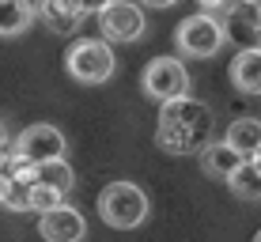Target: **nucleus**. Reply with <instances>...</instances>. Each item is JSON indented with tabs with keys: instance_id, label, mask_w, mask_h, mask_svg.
<instances>
[{
	"instance_id": "nucleus-23",
	"label": "nucleus",
	"mask_w": 261,
	"mask_h": 242,
	"mask_svg": "<svg viewBox=\"0 0 261 242\" xmlns=\"http://www.w3.org/2000/svg\"><path fill=\"white\" fill-rule=\"evenodd\" d=\"M254 242H261V231H257V235H254Z\"/></svg>"
},
{
	"instance_id": "nucleus-11",
	"label": "nucleus",
	"mask_w": 261,
	"mask_h": 242,
	"mask_svg": "<svg viewBox=\"0 0 261 242\" xmlns=\"http://www.w3.org/2000/svg\"><path fill=\"white\" fill-rule=\"evenodd\" d=\"M38 19V8L31 0H0V38H19Z\"/></svg>"
},
{
	"instance_id": "nucleus-10",
	"label": "nucleus",
	"mask_w": 261,
	"mask_h": 242,
	"mask_svg": "<svg viewBox=\"0 0 261 242\" xmlns=\"http://www.w3.org/2000/svg\"><path fill=\"white\" fill-rule=\"evenodd\" d=\"M231 84L242 95H261V46L239 49V57L231 61Z\"/></svg>"
},
{
	"instance_id": "nucleus-22",
	"label": "nucleus",
	"mask_w": 261,
	"mask_h": 242,
	"mask_svg": "<svg viewBox=\"0 0 261 242\" xmlns=\"http://www.w3.org/2000/svg\"><path fill=\"white\" fill-rule=\"evenodd\" d=\"M0 144H8V132H4V121H0Z\"/></svg>"
},
{
	"instance_id": "nucleus-15",
	"label": "nucleus",
	"mask_w": 261,
	"mask_h": 242,
	"mask_svg": "<svg viewBox=\"0 0 261 242\" xmlns=\"http://www.w3.org/2000/svg\"><path fill=\"white\" fill-rule=\"evenodd\" d=\"M227 190L235 193L239 201H261V170L246 159V163L227 178Z\"/></svg>"
},
{
	"instance_id": "nucleus-13",
	"label": "nucleus",
	"mask_w": 261,
	"mask_h": 242,
	"mask_svg": "<svg viewBox=\"0 0 261 242\" xmlns=\"http://www.w3.org/2000/svg\"><path fill=\"white\" fill-rule=\"evenodd\" d=\"M223 140L250 159V155L261 148V121H257V118H239V121H231V125H227V137H223Z\"/></svg>"
},
{
	"instance_id": "nucleus-9",
	"label": "nucleus",
	"mask_w": 261,
	"mask_h": 242,
	"mask_svg": "<svg viewBox=\"0 0 261 242\" xmlns=\"http://www.w3.org/2000/svg\"><path fill=\"white\" fill-rule=\"evenodd\" d=\"M246 163V155L242 151H235L227 144V140H212V144H204L201 148V170L208 178H220V182H227L235 170Z\"/></svg>"
},
{
	"instance_id": "nucleus-16",
	"label": "nucleus",
	"mask_w": 261,
	"mask_h": 242,
	"mask_svg": "<svg viewBox=\"0 0 261 242\" xmlns=\"http://www.w3.org/2000/svg\"><path fill=\"white\" fill-rule=\"evenodd\" d=\"M57 204H65V193L53 190V185L34 182V185H31V193H27V208H31V212H42V216H46V212H53Z\"/></svg>"
},
{
	"instance_id": "nucleus-7",
	"label": "nucleus",
	"mask_w": 261,
	"mask_h": 242,
	"mask_svg": "<svg viewBox=\"0 0 261 242\" xmlns=\"http://www.w3.org/2000/svg\"><path fill=\"white\" fill-rule=\"evenodd\" d=\"M98 31H102L106 42H137L144 31H148V19H144L140 4H129V0H114L110 8L98 12Z\"/></svg>"
},
{
	"instance_id": "nucleus-24",
	"label": "nucleus",
	"mask_w": 261,
	"mask_h": 242,
	"mask_svg": "<svg viewBox=\"0 0 261 242\" xmlns=\"http://www.w3.org/2000/svg\"><path fill=\"white\" fill-rule=\"evenodd\" d=\"M257 46H261V42H257Z\"/></svg>"
},
{
	"instance_id": "nucleus-17",
	"label": "nucleus",
	"mask_w": 261,
	"mask_h": 242,
	"mask_svg": "<svg viewBox=\"0 0 261 242\" xmlns=\"http://www.w3.org/2000/svg\"><path fill=\"white\" fill-rule=\"evenodd\" d=\"M68 4L76 8L80 15H98V12H102V8H110L114 0H68Z\"/></svg>"
},
{
	"instance_id": "nucleus-1",
	"label": "nucleus",
	"mask_w": 261,
	"mask_h": 242,
	"mask_svg": "<svg viewBox=\"0 0 261 242\" xmlns=\"http://www.w3.org/2000/svg\"><path fill=\"white\" fill-rule=\"evenodd\" d=\"M212 110L197 98L182 95L159 102V129H155V144L170 151V155H186V151H201L204 144H212Z\"/></svg>"
},
{
	"instance_id": "nucleus-2",
	"label": "nucleus",
	"mask_w": 261,
	"mask_h": 242,
	"mask_svg": "<svg viewBox=\"0 0 261 242\" xmlns=\"http://www.w3.org/2000/svg\"><path fill=\"white\" fill-rule=\"evenodd\" d=\"M98 216L118 231H133L148 220V193L137 182H110L98 193Z\"/></svg>"
},
{
	"instance_id": "nucleus-6",
	"label": "nucleus",
	"mask_w": 261,
	"mask_h": 242,
	"mask_svg": "<svg viewBox=\"0 0 261 242\" xmlns=\"http://www.w3.org/2000/svg\"><path fill=\"white\" fill-rule=\"evenodd\" d=\"M68 151V140L57 125H27V129L15 137V155L27 159V163H46V159H61Z\"/></svg>"
},
{
	"instance_id": "nucleus-8",
	"label": "nucleus",
	"mask_w": 261,
	"mask_h": 242,
	"mask_svg": "<svg viewBox=\"0 0 261 242\" xmlns=\"http://www.w3.org/2000/svg\"><path fill=\"white\" fill-rule=\"evenodd\" d=\"M38 235L46 242H80L87 235V220L72 204H57L53 212H46L38 220Z\"/></svg>"
},
{
	"instance_id": "nucleus-21",
	"label": "nucleus",
	"mask_w": 261,
	"mask_h": 242,
	"mask_svg": "<svg viewBox=\"0 0 261 242\" xmlns=\"http://www.w3.org/2000/svg\"><path fill=\"white\" fill-rule=\"evenodd\" d=\"M250 163H254V167H257V170H261V148H257V151H254V155H250Z\"/></svg>"
},
{
	"instance_id": "nucleus-18",
	"label": "nucleus",
	"mask_w": 261,
	"mask_h": 242,
	"mask_svg": "<svg viewBox=\"0 0 261 242\" xmlns=\"http://www.w3.org/2000/svg\"><path fill=\"white\" fill-rule=\"evenodd\" d=\"M246 0H201V8L204 12H223V15H231L235 8H242Z\"/></svg>"
},
{
	"instance_id": "nucleus-3",
	"label": "nucleus",
	"mask_w": 261,
	"mask_h": 242,
	"mask_svg": "<svg viewBox=\"0 0 261 242\" xmlns=\"http://www.w3.org/2000/svg\"><path fill=\"white\" fill-rule=\"evenodd\" d=\"M65 68L76 84H106L118 68V57L106 38H80L65 49Z\"/></svg>"
},
{
	"instance_id": "nucleus-14",
	"label": "nucleus",
	"mask_w": 261,
	"mask_h": 242,
	"mask_svg": "<svg viewBox=\"0 0 261 242\" xmlns=\"http://www.w3.org/2000/svg\"><path fill=\"white\" fill-rule=\"evenodd\" d=\"M34 182H42V185H53V190L68 193L72 185H76V174H72L68 159L61 155V159H46V163H34Z\"/></svg>"
},
{
	"instance_id": "nucleus-5",
	"label": "nucleus",
	"mask_w": 261,
	"mask_h": 242,
	"mask_svg": "<svg viewBox=\"0 0 261 242\" xmlns=\"http://www.w3.org/2000/svg\"><path fill=\"white\" fill-rule=\"evenodd\" d=\"M144 95L155 98V102H170V98H182L190 91V72L178 57H155L148 68H144V79H140Z\"/></svg>"
},
{
	"instance_id": "nucleus-4",
	"label": "nucleus",
	"mask_w": 261,
	"mask_h": 242,
	"mask_svg": "<svg viewBox=\"0 0 261 242\" xmlns=\"http://www.w3.org/2000/svg\"><path fill=\"white\" fill-rule=\"evenodd\" d=\"M223 42H227V26L216 19L212 12H197V15H186L182 23H178L174 31V46L182 57H216V53L223 49Z\"/></svg>"
},
{
	"instance_id": "nucleus-20",
	"label": "nucleus",
	"mask_w": 261,
	"mask_h": 242,
	"mask_svg": "<svg viewBox=\"0 0 261 242\" xmlns=\"http://www.w3.org/2000/svg\"><path fill=\"white\" fill-rule=\"evenodd\" d=\"M140 4H148V8H170V4H178V0H140Z\"/></svg>"
},
{
	"instance_id": "nucleus-19",
	"label": "nucleus",
	"mask_w": 261,
	"mask_h": 242,
	"mask_svg": "<svg viewBox=\"0 0 261 242\" xmlns=\"http://www.w3.org/2000/svg\"><path fill=\"white\" fill-rule=\"evenodd\" d=\"M8 197H12V174L0 170V204H8Z\"/></svg>"
},
{
	"instance_id": "nucleus-12",
	"label": "nucleus",
	"mask_w": 261,
	"mask_h": 242,
	"mask_svg": "<svg viewBox=\"0 0 261 242\" xmlns=\"http://www.w3.org/2000/svg\"><path fill=\"white\" fill-rule=\"evenodd\" d=\"M38 19L46 23V31H53V34H68V31L80 26L84 15H80L68 0H38Z\"/></svg>"
}]
</instances>
